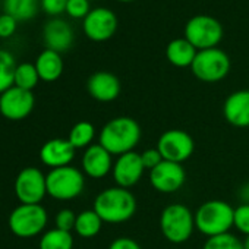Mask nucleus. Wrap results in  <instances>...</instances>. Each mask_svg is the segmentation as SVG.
Instances as JSON below:
<instances>
[{"label":"nucleus","mask_w":249,"mask_h":249,"mask_svg":"<svg viewBox=\"0 0 249 249\" xmlns=\"http://www.w3.org/2000/svg\"><path fill=\"white\" fill-rule=\"evenodd\" d=\"M223 34L221 22L211 15H195L185 25V38L198 52L217 47Z\"/></svg>","instance_id":"obj_7"},{"label":"nucleus","mask_w":249,"mask_h":249,"mask_svg":"<svg viewBox=\"0 0 249 249\" xmlns=\"http://www.w3.org/2000/svg\"><path fill=\"white\" fill-rule=\"evenodd\" d=\"M95 138V128L91 122L82 120L75 123L71 132H69V142L73 145L75 150H81V148H88L92 145V141Z\"/></svg>","instance_id":"obj_24"},{"label":"nucleus","mask_w":249,"mask_h":249,"mask_svg":"<svg viewBox=\"0 0 249 249\" xmlns=\"http://www.w3.org/2000/svg\"><path fill=\"white\" fill-rule=\"evenodd\" d=\"M186 180V172L182 164L163 160L157 167L150 170L151 186L161 194L178 192Z\"/></svg>","instance_id":"obj_13"},{"label":"nucleus","mask_w":249,"mask_h":249,"mask_svg":"<svg viewBox=\"0 0 249 249\" xmlns=\"http://www.w3.org/2000/svg\"><path fill=\"white\" fill-rule=\"evenodd\" d=\"M160 230L169 242L183 243L195 230V214L183 204H170L160 214Z\"/></svg>","instance_id":"obj_4"},{"label":"nucleus","mask_w":249,"mask_h":249,"mask_svg":"<svg viewBox=\"0 0 249 249\" xmlns=\"http://www.w3.org/2000/svg\"><path fill=\"white\" fill-rule=\"evenodd\" d=\"M144 172L145 167L142 164L141 154L137 151H131L116 159V161L113 163L111 175L116 186L131 189L141 180Z\"/></svg>","instance_id":"obj_14"},{"label":"nucleus","mask_w":249,"mask_h":249,"mask_svg":"<svg viewBox=\"0 0 249 249\" xmlns=\"http://www.w3.org/2000/svg\"><path fill=\"white\" fill-rule=\"evenodd\" d=\"M87 89H88V94L94 100L101 101V103H110L119 97L122 85H120L119 78L114 73L100 71V72L92 73L88 78Z\"/></svg>","instance_id":"obj_16"},{"label":"nucleus","mask_w":249,"mask_h":249,"mask_svg":"<svg viewBox=\"0 0 249 249\" xmlns=\"http://www.w3.org/2000/svg\"><path fill=\"white\" fill-rule=\"evenodd\" d=\"M195 214V229L207 237L229 233L233 227L234 208L221 199H210L198 207Z\"/></svg>","instance_id":"obj_3"},{"label":"nucleus","mask_w":249,"mask_h":249,"mask_svg":"<svg viewBox=\"0 0 249 249\" xmlns=\"http://www.w3.org/2000/svg\"><path fill=\"white\" fill-rule=\"evenodd\" d=\"M73 237L71 231L52 229L40 239V249H72Z\"/></svg>","instance_id":"obj_25"},{"label":"nucleus","mask_w":249,"mask_h":249,"mask_svg":"<svg viewBox=\"0 0 249 249\" xmlns=\"http://www.w3.org/2000/svg\"><path fill=\"white\" fill-rule=\"evenodd\" d=\"M192 73L202 82L214 84L224 79L230 72V59L218 47L199 50L191 66Z\"/></svg>","instance_id":"obj_8"},{"label":"nucleus","mask_w":249,"mask_h":249,"mask_svg":"<svg viewBox=\"0 0 249 249\" xmlns=\"http://www.w3.org/2000/svg\"><path fill=\"white\" fill-rule=\"evenodd\" d=\"M68 0H40L41 9L52 17H57L63 12H66Z\"/></svg>","instance_id":"obj_33"},{"label":"nucleus","mask_w":249,"mask_h":249,"mask_svg":"<svg viewBox=\"0 0 249 249\" xmlns=\"http://www.w3.org/2000/svg\"><path fill=\"white\" fill-rule=\"evenodd\" d=\"M14 191L21 204H40L47 195L46 175L37 167H27L15 179Z\"/></svg>","instance_id":"obj_10"},{"label":"nucleus","mask_w":249,"mask_h":249,"mask_svg":"<svg viewBox=\"0 0 249 249\" xmlns=\"http://www.w3.org/2000/svg\"><path fill=\"white\" fill-rule=\"evenodd\" d=\"M198 50L183 37L172 40L166 47L167 60L176 68H191Z\"/></svg>","instance_id":"obj_21"},{"label":"nucleus","mask_w":249,"mask_h":249,"mask_svg":"<svg viewBox=\"0 0 249 249\" xmlns=\"http://www.w3.org/2000/svg\"><path fill=\"white\" fill-rule=\"evenodd\" d=\"M92 210L101 217L104 223H124L131 220L137 213V198L129 189L111 186L101 191L95 196Z\"/></svg>","instance_id":"obj_2"},{"label":"nucleus","mask_w":249,"mask_h":249,"mask_svg":"<svg viewBox=\"0 0 249 249\" xmlns=\"http://www.w3.org/2000/svg\"><path fill=\"white\" fill-rule=\"evenodd\" d=\"M239 196H240V199H242V204H249V182L245 183V185L240 188Z\"/></svg>","instance_id":"obj_36"},{"label":"nucleus","mask_w":249,"mask_h":249,"mask_svg":"<svg viewBox=\"0 0 249 249\" xmlns=\"http://www.w3.org/2000/svg\"><path fill=\"white\" fill-rule=\"evenodd\" d=\"M243 249H249V236H246L243 240Z\"/></svg>","instance_id":"obj_37"},{"label":"nucleus","mask_w":249,"mask_h":249,"mask_svg":"<svg viewBox=\"0 0 249 249\" xmlns=\"http://www.w3.org/2000/svg\"><path fill=\"white\" fill-rule=\"evenodd\" d=\"M75 148L69 142V140L54 138L49 140L40 150L41 161L50 169H59L65 166H71L75 159Z\"/></svg>","instance_id":"obj_19"},{"label":"nucleus","mask_w":249,"mask_h":249,"mask_svg":"<svg viewBox=\"0 0 249 249\" xmlns=\"http://www.w3.org/2000/svg\"><path fill=\"white\" fill-rule=\"evenodd\" d=\"M40 8V0H3L5 14L14 17L18 22L33 19Z\"/></svg>","instance_id":"obj_22"},{"label":"nucleus","mask_w":249,"mask_h":249,"mask_svg":"<svg viewBox=\"0 0 249 249\" xmlns=\"http://www.w3.org/2000/svg\"><path fill=\"white\" fill-rule=\"evenodd\" d=\"M141 160H142V164L145 167V170H153L154 167H157L161 161H163V157L160 154V151L156 148H148L145 151L141 153Z\"/></svg>","instance_id":"obj_34"},{"label":"nucleus","mask_w":249,"mask_h":249,"mask_svg":"<svg viewBox=\"0 0 249 249\" xmlns=\"http://www.w3.org/2000/svg\"><path fill=\"white\" fill-rule=\"evenodd\" d=\"M224 119L234 128H249V89L231 92L223 104Z\"/></svg>","instance_id":"obj_18"},{"label":"nucleus","mask_w":249,"mask_h":249,"mask_svg":"<svg viewBox=\"0 0 249 249\" xmlns=\"http://www.w3.org/2000/svg\"><path fill=\"white\" fill-rule=\"evenodd\" d=\"M47 194L59 201H69L79 196L85 186V178L81 170L72 166L52 169L46 175Z\"/></svg>","instance_id":"obj_6"},{"label":"nucleus","mask_w":249,"mask_h":249,"mask_svg":"<svg viewBox=\"0 0 249 249\" xmlns=\"http://www.w3.org/2000/svg\"><path fill=\"white\" fill-rule=\"evenodd\" d=\"M140 123L129 116H117L110 119L100 131L98 144L103 145L111 156H123L135 151L141 141Z\"/></svg>","instance_id":"obj_1"},{"label":"nucleus","mask_w":249,"mask_h":249,"mask_svg":"<svg viewBox=\"0 0 249 249\" xmlns=\"http://www.w3.org/2000/svg\"><path fill=\"white\" fill-rule=\"evenodd\" d=\"M117 2H122V3H131V2H135V0H117Z\"/></svg>","instance_id":"obj_38"},{"label":"nucleus","mask_w":249,"mask_h":249,"mask_svg":"<svg viewBox=\"0 0 249 249\" xmlns=\"http://www.w3.org/2000/svg\"><path fill=\"white\" fill-rule=\"evenodd\" d=\"M157 150L160 151L163 160L182 164L194 154L195 142L186 131L169 129L159 138Z\"/></svg>","instance_id":"obj_9"},{"label":"nucleus","mask_w":249,"mask_h":249,"mask_svg":"<svg viewBox=\"0 0 249 249\" xmlns=\"http://www.w3.org/2000/svg\"><path fill=\"white\" fill-rule=\"evenodd\" d=\"M34 104L36 98L33 91H27L15 85L0 94V114L14 122L28 117Z\"/></svg>","instance_id":"obj_12"},{"label":"nucleus","mask_w":249,"mask_h":249,"mask_svg":"<svg viewBox=\"0 0 249 249\" xmlns=\"http://www.w3.org/2000/svg\"><path fill=\"white\" fill-rule=\"evenodd\" d=\"M233 227H236L242 234L249 236V204H240L234 208Z\"/></svg>","instance_id":"obj_29"},{"label":"nucleus","mask_w":249,"mask_h":249,"mask_svg":"<svg viewBox=\"0 0 249 249\" xmlns=\"http://www.w3.org/2000/svg\"><path fill=\"white\" fill-rule=\"evenodd\" d=\"M38 81H40V76H38V72H37V68L34 63L24 62L17 66L15 82H14L15 87H19L27 91H33L37 87Z\"/></svg>","instance_id":"obj_27"},{"label":"nucleus","mask_w":249,"mask_h":249,"mask_svg":"<svg viewBox=\"0 0 249 249\" xmlns=\"http://www.w3.org/2000/svg\"><path fill=\"white\" fill-rule=\"evenodd\" d=\"M49 221L46 208L41 204H19L9 215L8 224L11 231L22 239L40 234Z\"/></svg>","instance_id":"obj_5"},{"label":"nucleus","mask_w":249,"mask_h":249,"mask_svg":"<svg viewBox=\"0 0 249 249\" xmlns=\"http://www.w3.org/2000/svg\"><path fill=\"white\" fill-rule=\"evenodd\" d=\"M113 156L100 144L88 147L82 156V170L92 179H103L113 170Z\"/></svg>","instance_id":"obj_17"},{"label":"nucleus","mask_w":249,"mask_h":249,"mask_svg":"<svg viewBox=\"0 0 249 249\" xmlns=\"http://www.w3.org/2000/svg\"><path fill=\"white\" fill-rule=\"evenodd\" d=\"M117 27L119 19L116 14L107 8L91 9L82 21V30L85 36L95 43L110 40L117 31Z\"/></svg>","instance_id":"obj_11"},{"label":"nucleus","mask_w":249,"mask_h":249,"mask_svg":"<svg viewBox=\"0 0 249 249\" xmlns=\"http://www.w3.org/2000/svg\"><path fill=\"white\" fill-rule=\"evenodd\" d=\"M34 65L37 68L40 79L44 82H54L63 73V59L60 53L49 49L43 50L38 54Z\"/></svg>","instance_id":"obj_20"},{"label":"nucleus","mask_w":249,"mask_h":249,"mask_svg":"<svg viewBox=\"0 0 249 249\" xmlns=\"http://www.w3.org/2000/svg\"><path fill=\"white\" fill-rule=\"evenodd\" d=\"M76 215L72 210L69 208H63L56 214V229L65 230V231H72L75 229V223H76Z\"/></svg>","instance_id":"obj_31"},{"label":"nucleus","mask_w":249,"mask_h":249,"mask_svg":"<svg viewBox=\"0 0 249 249\" xmlns=\"http://www.w3.org/2000/svg\"><path fill=\"white\" fill-rule=\"evenodd\" d=\"M18 27V21L8 15V14H2L0 15V38H9L15 34Z\"/></svg>","instance_id":"obj_32"},{"label":"nucleus","mask_w":249,"mask_h":249,"mask_svg":"<svg viewBox=\"0 0 249 249\" xmlns=\"http://www.w3.org/2000/svg\"><path fill=\"white\" fill-rule=\"evenodd\" d=\"M17 62L11 52L0 49V94L14 87Z\"/></svg>","instance_id":"obj_26"},{"label":"nucleus","mask_w":249,"mask_h":249,"mask_svg":"<svg viewBox=\"0 0 249 249\" xmlns=\"http://www.w3.org/2000/svg\"><path fill=\"white\" fill-rule=\"evenodd\" d=\"M202 249H243V242L229 231L218 236L207 237Z\"/></svg>","instance_id":"obj_28"},{"label":"nucleus","mask_w":249,"mask_h":249,"mask_svg":"<svg viewBox=\"0 0 249 249\" xmlns=\"http://www.w3.org/2000/svg\"><path fill=\"white\" fill-rule=\"evenodd\" d=\"M108 249H141V246L137 240L126 237V236H122V237L114 239L108 245Z\"/></svg>","instance_id":"obj_35"},{"label":"nucleus","mask_w":249,"mask_h":249,"mask_svg":"<svg viewBox=\"0 0 249 249\" xmlns=\"http://www.w3.org/2000/svg\"><path fill=\"white\" fill-rule=\"evenodd\" d=\"M73 30L65 19L53 18L49 19L43 27V40L46 44V49L62 53L71 49L73 44Z\"/></svg>","instance_id":"obj_15"},{"label":"nucleus","mask_w":249,"mask_h":249,"mask_svg":"<svg viewBox=\"0 0 249 249\" xmlns=\"http://www.w3.org/2000/svg\"><path fill=\"white\" fill-rule=\"evenodd\" d=\"M103 223L104 221L94 210H84L76 215V223L73 230L79 237L91 239L100 233Z\"/></svg>","instance_id":"obj_23"},{"label":"nucleus","mask_w":249,"mask_h":249,"mask_svg":"<svg viewBox=\"0 0 249 249\" xmlns=\"http://www.w3.org/2000/svg\"><path fill=\"white\" fill-rule=\"evenodd\" d=\"M89 0H68L66 14L75 19H84L89 14Z\"/></svg>","instance_id":"obj_30"}]
</instances>
